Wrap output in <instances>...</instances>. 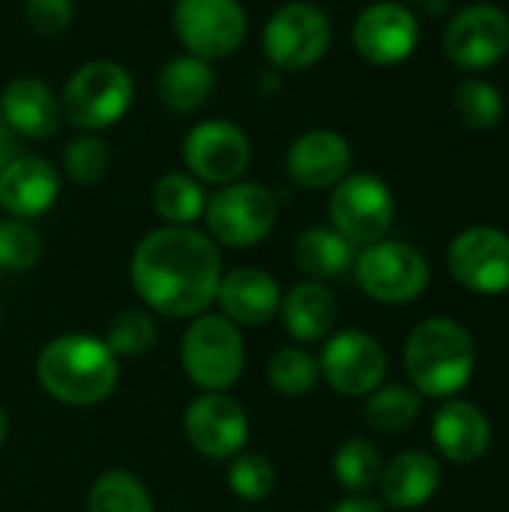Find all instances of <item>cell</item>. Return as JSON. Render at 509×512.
Segmentation results:
<instances>
[{
  "instance_id": "40",
  "label": "cell",
  "mask_w": 509,
  "mask_h": 512,
  "mask_svg": "<svg viewBox=\"0 0 509 512\" xmlns=\"http://www.w3.org/2000/svg\"><path fill=\"white\" fill-rule=\"evenodd\" d=\"M0 327H3V309H0Z\"/></svg>"
},
{
  "instance_id": "41",
  "label": "cell",
  "mask_w": 509,
  "mask_h": 512,
  "mask_svg": "<svg viewBox=\"0 0 509 512\" xmlns=\"http://www.w3.org/2000/svg\"><path fill=\"white\" fill-rule=\"evenodd\" d=\"M414 3H432V0H414Z\"/></svg>"
},
{
  "instance_id": "35",
  "label": "cell",
  "mask_w": 509,
  "mask_h": 512,
  "mask_svg": "<svg viewBox=\"0 0 509 512\" xmlns=\"http://www.w3.org/2000/svg\"><path fill=\"white\" fill-rule=\"evenodd\" d=\"M156 321L153 315L141 312V309H123L114 315V321L108 324V348L117 357H141L156 345Z\"/></svg>"
},
{
  "instance_id": "23",
  "label": "cell",
  "mask_w": 509,
  "mask_h": 512,
  "mask_svg": "<svg viewBox=\"0 0 509 512\" xmlns=\"http://www.w3.org/2000/svg\"><path fill=\"white\" fill-rule=\"evenodd\" d=\"M282 324L297 342H321L333 333L339 318V303L324 282H297L288 294H282L279 306Z\"/></svg>"
},
{
  "instance_id": "2",
  "label": "cell",
  "mask_w": 509,
  "mask_h": 512,
  "mask_svg": "<svg viewBox=\"0 0 509 512\" xmlns=\"http://www.w3.org/2000/svg\"><path fill=\"white\" fill-rule=\"evenodd\" d=\"M39 387L72 408L105 402L120 384V357L105 339L87 333H66L51 339L36 357Z\"/></svg>"
},
{
  "instance_id": "1",
  "label": "cell",
  "mask_w": 509,
  "mask_h": 512,
  "mask_svg": "<svg viewBox=\"0 0 509 512\" xmlns=\"http://www.w3.org/2000/svg\"><path fill=\"white\" fill-rule=\"evenodd\" d=\"M135 294L165 318H195L216 303L222 252L210 234L192 225H162L144 234L132 252Z\"/></svg>"
},
{
  "instance_id": "14",
  "label": "cell",
  "mask_w": 509,
  "mask_h": 512,
  "mask_svg": "<svg viewBox=\"0 0 509 512\" xmlns=\"http://www.w3.org/2000/svg\"><path fill=\"white\" fill-rule=\"evenodd\" d=\"M509 51V15L492 3L456 12L444 30V54L465 72L489 69Z\"/></svg>"
},
{
  "instance_id": "21",
  "label": "cell",
  "mask_w": 509,
  "mask_h": 512,
  "mask_svg": "<svg viewBox=\"0 0 509 512\" xmlns=\"http://www.w3.org/2000/svg\"><path fill=\"white\" fill-rule=\"evenodd\" d=\"M432 438L447 462L474 465L492 444V426L474 402L447 399L432 420Z\"/></svg>"
},
{
  "instance_id": "30",
  "label": "cell",
  "mask_w": 509,
  "mask_h": 512,
  "mask_svg": "<svg viewBox=\"0 0 509 512\" xmlns=\"http://www.w3.org/2000/svg\"><path fill=\"white\" fill-rule=\"evenodd\" d=\"M381 453L366 438H348L333 456V474L351 495H366L381 477Z\"/></svg>"
},
{
  "instance_id": "11",
  "label": "cell",
  "mask_w": 509,
  "mask_h": 512,
  "mask_svg": "<svg viewBox=\"0 0 509 512\" xmlns=\"http://www.w3.org/2000/svg\"><path fill=\"white\" fill-rule=\"evenodd\" d=\"M183 165L198 183L228 186L243 180L252 165V141L231 120H201L183 138Z\"/></svg>"
},
{
  "instance_id": "37",
  "label": "cell",
  "mask_w": 509,
  "mask_h": 512,
  "mask_svg": "<svg viewBox=\"0 0 509 512\" xmlns=\"http://www.w3.org/2000/svg\"><path fill=\"white\" fill-rule=\"evenodd\" d=\"M330 512H387V510H384V504H378V501H372V498H366V495H351V498L339 501V504H336Z\"/></svg>"
},
{
  "instance_id": "5",
  "label": "cell",
  "mask_w": 509,
  "mask_h": 512,
  "mask_svg": "<svg viewBox=\"0 0 509 512\" xmlns=\"http://www.w3.org/2000/svg\"><path fill=\"white\" fill-rule=\"evenodd\" d=\"M180 363L186 378L204 393L231 390L246 366V342L237 324L225 315H195L180 342Z\"/></svg>"
},
{
  "instance_id": "29",
  "label": "cell",
  "mask_w": 509,
  "mask_h": 512,
  "mask_svg": "<svg viewBox=\"0 0 509 512\" xmlns=\"http://www.w3.org/2000/svg\"><path fill=\"white\" fill-rule=\"evenodd\" d=\"M318 378H321L318 360L306 348H297V345L279 348L267 363V381L285 399L309 396L315 390Z\"/></svg>"
},
{
  "instance_id": "26",
  "label": "cell",
  "mask_w": 509,
  "mask_h": 512,
  "mask_svg": "<svg viewBox=\"0 0 509 512\" xmlns=\"http://www.w3.org/2000/svg\"><path fill=\"white\" fill-rule=\"evenodd\" d=\"M150 201L165 225H192L204 216L207 207L204 183H198L189 171L162 174L153 186Z\"/></svg>"
},
{
  "instance_id": "13",
  "label": "cell",
  "mask_w": 509,
  "mask_h": 512,
  "mask_svg": "<svg viewBox=\"0 0 509 512\" xmlns=\"http://www.w3.org/2000/svg\"><path fill=\"white\" fill-rule=\"evenodd\" d=\"M318 369L339 396L360 399L384 384L387 351L363 330H342L324 342Z\"/></svg>"
},
{
  "instance_id": "18",
  "label": "cell",
  "mask_w": 509,
  "mask_h": 512,
  "mask_svg": "<svg viewBox=\"0 0 509 512\" xmlns=\"http://www.w3.org/2000/svg\"><path fill=\"white\" fill-rule=\"evenodd\" d=\"M60 195L57 168L33 153H18L0 171V210L12 219H39L45 216Z\"/></svg>"
},
{
  "instance_id": "17",
  "label": "cell",
  "mask_w": 509,
  "mask_h": 512,
  "mask_svg": "<svg viewBox=\"0 0 509 512\" xmlns=\"http://www.w3.org/2000/svg\"><path fill=\"white\" fill-rule=\"evenodd\" d=\"M351 144L333 129L303 132L285 153L288 177L303 189H333L351 174Z\"/></svg>"
},
{
  "instance_id": "12",
  "label": "cell",
  "mask_w": 509,
  "mask_h": 512,
  "mask_svg": "<svg viewBox=\"0 0 509 512\" xmlns=\"http://www.w3.org/2000/svg\"><path fill=\"white\" fill-rule=\"evenodd\" d=\"M183 435L204 459L231 462L249 444V414L228 393H201L183 411Z\"/></svg>"
},
{
  "instance_id": "3",
  "label": "cell",
  "mask_w": 509,
  "mask_h": 512,
  "mask_svg": "<svg viewBox=\"0 0 509 512\" xmlns=\"http://www.w3.org/2000/svg\"><path fill=\"white\" fill-rule=\"evenodd\" d=\"M474 366V336L453 318H426L405 342V372L423 396L453 399L474 378Z\"/></svg>"
},
{
  "instance_id": "20",
  "label": "cell",
  "mask_w": 509,
  "mask_h": 512,
  "mask_svg": "<svg viewBox=\"0 0 509 512\" xmlns=\"http://www.w3.org/2000/svg\"><path fill=\"white\" fill-rule=\"evenodd\" d=\"M216 303L222 315L237 327H264L279 315L282 288L279 282L258 267H237L222 273Z\"/></svg>"
},
{
  "instance_id": "8",
  "label": "cell",
  "mask_w": 509,
  "mask_h": 512,
  "mask_svg": "<svg viewBox=\"0 0 509 512\" xmlns=\"http://www.w3.org/2000/svg\"><path fill=\"white\" fill-rule=\"evenodd\" d=\"M171 27L186 54L213 63L243 45L249 15L240 0H174Z\"/></svg>"
},
{
  "instance_id": "39",
  "label": "cell",
  "mask_w": 509,
  "mask_h": 512,
  "mask_svg": "<svg viewBox=\"0 0 509 512\" xmlns=\"http://www.w3.org/2000/svg\"><path fill=\"white\" fill-rule=\"evenodd\" d=\"M6 432H9V423H6V411L0 408V447H3V441H6Z\"/></svg>"
},
{
  "instance_id": "24",
  "label": "cell",
  "mask_w": 509,
  "mask_h": 512,
  "mask_svg": "<svg viewBox=\"0 0 509 512\" xmlns=\"http://www.w3.org/2000/svg\"><path fill=\"white\" fill-rule=\"evenodd\" d=\"M216 90V72L213 63L180 54L165 60V66L156 75V99L165 111L174 114H192L210 102Z\"/></svg>"
},
{
  "instance_id": "10",
  "label": "cell",
  "mask_w": 509,
  "mask_h": 512,
  "mask_svg": "<svg viewBox=\"0 0 509 512\" xmlns=\"http://www.w3.org/2000/svg\"><path fill=\"white\" fill-rule=\"evenodd\" d=\"M396 216V201L390 186L369 174H348L333 186L330 195V222L351 246H372L387 237Z\"/></svg>"
},
{
  "instance_id": "38",
  "label": "cell",
  "mask_w": 509,
  "mask_h": 512,
  "mask_svg": "<svg viewBox=\"0 0 509 512\" xmlns=\"http://www.w3.org/2000/svg\"><path fill=\"white\" fill-rule=\"evenodd\" d=\"M18 156V135L0 120V171Z\"/></svg>"
},
{
  "instance_id": "9",
  "label": "cell",
  "mask_w": 509,
  "mask_h": 512,
  "mask_svg": "<svg viewBox=\"0 0 509 512\" xmlns=\"http://www.w3.org/2000/svg\"><path fill=\"white\" fill-rule=\"evenodd\" d=\"M354 273L357 285L375 303L387 306L414 303L417 297H423L432 279L423 252L399 240H378L372 246H363V252L354 258Z\"/></svg>"
},
{
  "instance_id": "15",
  "label": "cell",
  "mask_w": 509,
  "mask_h": 512,
  "mask_svg": "<svg viewBox=\"0 0 509 512\" xmlns=\"http://www.w3.org/2000/svg\"><path fill=\"white\" fill-rule=\"evenodd\" d=\"M447 264L462 288L504 294L509 291V234L492 225L468 228L450 243Z\"/></svg>"
},
{
  "instance_id": "7",
  "label": "cell",
  "mask_w": 509,
  "mask_h": 512,
  "mask_svg": "<svg viewBox=\"0 0 509 512\" xmlns=\"http://www.w3.org/2000/svg\"><path fill=\"white\" fill-rule=\"evenodd\" d=\"M261 45H264V54L273 69L303 72V69L315 66L330 51L333 21L315 3L291 0L267 18Z\"/></svg>"
},
{
  "instance_id": "4",
  "label": "cell",
  "mask_w": 509,
  "mask_h": 512,
  "mask_svg": "<svg viewBox=\"0 0 509 512\" xmlns=\"http://www.w3.org/2000/svg\"><path fill=\"white\" fill-rule=\"evenodd\" d=\"M135 102V81L126 66L114 60L81 63L60 90L63 120L81 132H102L120 123Z\"/></svg>"
},
{
  "instance_id": "6",
  "label": "cell",
  "mask_w": 509,
  "mask_h": 512,
  "mask_svg": "<svg viewBox=\"0 0 509 512\" xmlns=\"http://www.w3.org/2000/svg\"><path fill=\"white\" fill-rule=\"evenodd\" d=\"M279 219L276 195L252 180L219 186L204 207L207 234L216 246L246 249L270 237Z\"/></svg>"
},
{
  "instance_id": "32",
  "label": "cell",
  "mask_w": 509,
  "mask_h": 512,
  "mask_svg": "<svg viewBox=\"0 0 509 512\" xmlns=\"http://www.w3.org/2000/svg\"><path fill=\"white\" fill-rule=\"evenodd\" d=\"M108 168H111V150L96 132L75 135L63 150V171L69 180H75L81 186L99 183L108 174Z\"/></svg>"
},
{
  "instance_id": "33",
  "label": "cell",
  "mask_w": 509,
  "mask_h": 512,
  "mask_svg": "<svg viewBox=\"0 0 509 512\" xmlns=\"http://www.w3.org/2000/svg\"><path fill=\"white\" fill-rule=\"evenodd\" d=\"M228 489L246 501V504H258L267 501L276 489V468L267 456L261 453H240L231 459L228 468Z\"/></svg>"
},
{
  "instance_id": "16",
  "label": "cell",
  "mask_w": 509,
  "mask_h": 512,
  "mask_svg": "<svg viewBox=\"0 0 509 512\" xmlns=\"http://www.w3.org/2000/svg\"><path fill=\"white\" fill-rule=\"evenodd\" d=\"M357 54L372 66H399L405 63L420 42L417 15L393 0L366 6L351 30Z\"/></svg>"
},
{
  "instance_id": "27",
  "label": "cell",
  "mask_w": 509,
  "mask_h": 512,
  "mask_svg": "<svg viewBox=\"0 0 509 512\" xmlns=\"http://www.w3.org/2000/svg\"><path fill=\"white\" fill-rule=\"evenodd\" d=\"M423 399L414 387H402V384H390V387H378L366 396V426L381 432V435H399L405 429H411L420 417Z\"/></svg>"
},
{
  "instance_id": "34",
  "label": "cell",
  "mask_w": 509,
  "mask_h": 512,
  "mask_svg": "<svg viewBox=\"0 0 509 512\" xmlns=\"http://www.w3.org/2000/svg\"><path fill=\"white\" fill-rule=\"evenodd\" d=\"M42 258V237L24 219L0 222V273H27Z\"/></svg>"
},
{
  "instance_id": "28",
  "label": "cell",
  "mask_w": 509,
  "mask_h": 512,
  "mask_svg": "<svg viewBox=\"0 0 509 512\" xmlns=\"http://www.w3.org/2000/svg\"><path fill=\"white\" fill-rule=\"evenodd\" d=\"M87 512H156L150 489L129 471H105L93 480Z\"/></svg>"
},
{
  "instance_id": "25",
  "label": "cell",
  "mask_w": 509,
  "mask_h": 512,
  "mask_svg": "<svg viewBox=\"0 0 509 512\" xmlns=\"http://www.w3.org/2000/svg\"><path fill=\"white\" fill-rule=\"evenodd\" d=\"M294 267L312 279V282H327L354 267V246L333 228H306L291 249Z\"/></svg>"
},
{
  "instance_id": "36",
  "label": "cell",
  "mask_w": 509,
  "mask_h": 512,
  "mask_svg": "<svg viewBox=\"0 0 509 512\" xmlns=\"http://www.w3.org/2000/svg\"><path fill=\"white\" fill-rule=\"evenodd\" d=\"M24 15L36 33L57 36V33L69 30V24L75 18V3L72 0H24Z\"/></svg>"
},
{
  "instance_id": "22",
  "label": "cell",
  "mask_w": 509,
  "mask_h": 512,
  "mask_svg": "<svg viewBox=\"0 0 509 512\" xmlns=\"http://www.w3.org/2000/svg\"><path fill=\"white\" fill-rule=\"evenodd\" d=\"M381 498L393 510H417L441 489V462L423 450H408L390 459L378 477Z\"/></svg>"
},
{
  "instance_id": "31",
  "label": "cell",
  "mask_w": 509,
  "mask_h": 512,
  "mask_svg": "<svg viewBox=\"0 0 509 512\" xmlns=\"http://www.w3.org/2000/svg\"><path fill=\"white\" fill-rule=\"evenodd\" d=\"M456 114L468 129H495L504 117V96L495 84L483 78H468L456 90Z\"/></svg>"
},
{
  "instance_id": "19",
  "label": "cell",
  "mask_w": 509,
  "mask_h": 512,
  "mask_svg": "<svg viewBox=\"0 0 509 512\" xmlns=\"http://www.w3.org/2000/svg\"><path fill=\"white\" fill-rule=\"evenodd\" d=\"M0 120L18 138L45 141L63 123L60 96L42 78H33V75L12 78L0 90Z\"/></svg>"
}]
</instances>
